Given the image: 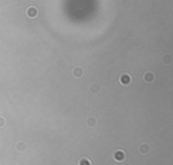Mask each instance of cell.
Masks as SVG:
<instances>
[{
    "mask_svg": "<svg viewBox=\"0 0 173 165\" xmlns=\"http://www.w3.org/2000/svg\"><path fill=\"white\" fill-rule=\"evenodd\" d=\"M112 158H114L115 162H123L124 160H126V153H124V150H122V149H118V150L114 152Z\"/></svg>",
    "mask_w": 173,
    "mask_h": 165,
    "instance_id": "1",
    "label": "cell"
},
{
    "mask_svg": "<svg viewBox=\"0 0 173 165\" xmlns=\"http://www.w3.org/2000/svg\"><path fill=\"white\" fill-rule=\"evenodd\" d=\"M142 80H144L146 84H152V82H154V80H155V74H154V72H152V71H146L144 74H142Z\"/></svg>",
    "mask_w": 173,
    "mask_h": 165,
    "instance_id": "2",
    "label": "cell"
},
{
    "mask_svg": "<svg viewBox=\"0 0 173 165\" xmlns=\"http://www.w3.org/2000/svg\"><path fill=\"white\" fill-rule=\"evenodd\" d=\"M26 15L30 19H35L38 18V8L35 6H29L26 10Z\"/></svg>",
    "mask_w": 173,
    "mask_h": 165,
    "instance_id": "3",
    "label": "cell"
},
{
    "mask_svg": "<svg viewBox=\"0 0 173 165\" xmlns=\"http://www.w3.org/2000/svg\"><path fill=\"white\" fill-rule=\"evenodd\" d=\"M131 81H133V77H131V74H129V73H123L119 77V84H122V85H124V87L130 85Z\"/></svg>",
    "mask_w": 173,
    "mask_h": 165,
    "instance_id": "4",
    "label": "cell"
},
{
    "mask_svg": "<svg viewBox=\"0 0 173 165\" xmlns=\"http://www.w3.org/2000/svg\"><path fill=\"white\" fill-rule=\"evenodd\" d=\"M138 150H139V153H141V154H147L150 152V146L147 144H141V145H139V147H138Z\"/></svg>",
    "mask_w": 173,
    "mask_h": 165,
    "instance_id": "5",
    "label": "cell"
},
{
    "mask_svg": "<svg viewBox=\"0 0 173 165\" xmlns=\"http://www.w3.org/2000/svg\"><path fill=\"white\" fill-rule=\"evenodd\" d=\"M72 73H73V76L76 77V79H80V77L84 76V71H82V68H80V66H76Z\"/></svg>",
    "mask_w": 173,
    "mask_h": 165,
    "instance_id": "6",
    "label": "cell"
},
{
    "mask_svg": "<svg viewBox=\"0 0 173 165\" xmlns=\"http://www.w3.org/2000/svg\"><path fill=\"white\" fill-rule=\"evenodd\" d=\"M173 57L170 56V54H165L164 57H162V64L164 65H172V62H173Z\"/></svg>",
    "mask_w": 173,
    "mask_h": 165,
    "instance_id": "7",
    "label": "cell"
},
{
    "mask_svg": "<svg viewBox=\"0 0 173 165\" xmlns=\"http://www.w3.org/2000/svg\"><path fill=\"white\" fill-rule=\"evenodd\" d=\"M26 149H27L26 142H18L16 144V150L18 152H26Z\"/></svg>",
    "mask_w": 173,
    "mask_h": 165,
    "instance_id": "8",
    "label": "cell"
},
{
    "mask_svg": "<svg viewBox=\"0 0 173 165\" xmlns=\"http://www.w3.org/2000/svg\"><path fill=\"white\" fill-rule=\"evenodd\" d=\"M77 165H92V162H91V160H89V158H87V157H82V158L79 160Z\"/></svg>",
    "mask_w": 173,
    "mask_h": 165,
    "instance_id": "9",
    "label": "cell"
},
{
    "mask_svg": "<svg viewBox=\"0 0 173 165\" xmlns=\"http://www.w3.org/2000/svg\"><path fill=\"white\" fill-rule=\"evenodd\" d=\"M87 124H88L89 127H95L97 124V119L93 118V116H91V118L87 119Z\"/></svg>",
    "mask_w": 173,
    "mask_h": 165,
    "instance_id": "10",
    "label": "cell"
},
{
    "mask_svg": "<svg viewBox=\"0 0 173 165\" xmlns=\"http://www.w3.org/2000/svg\"><path fill=\"white\" fill-rule=\"evenodd\" d=\"M99 85H96V84H93V85L91 87V92L92 94H96V92H99Z\"/></svg>",
    "mask_w": 173,
    "mask_h": 165,
    "instance_id": "11",
    "label": "cell"
},
{
    "mask_svg": "<svg viewBox=\"0 0 173 165\" xmlns=\"http://www.w3.org/2000/svg\"><path fill=\"white\" fill-rule=\"evenodd\" d=\"M3 127H6V119L0 116V129H3Z\"/></svg>",
    "mask_w": 173,
    "mask_h": 165,
    "instance_id": "12",
    "label": "cell"
},
{
    "mask_svg": "<svg viewBox=\"0 0 173 165\" xmlns=\"http://www.w3.org/2000/svg\"><path fill=\"white\" fill-rule=\"evenodd\" d=\"M126 165H130V164H126Z\"/></svg>",
    "mask_w": 173,
    "mask_h": 165,
    "instance_id": "13",
    "label": "cell"
}]
</instances>
